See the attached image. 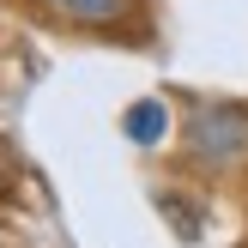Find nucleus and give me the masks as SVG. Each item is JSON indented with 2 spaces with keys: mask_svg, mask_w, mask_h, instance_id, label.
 <instances>
[{
  "mask_svg": "<svg viewBox=\"0 0 248 248\" xmlns=\"http://www.w3.org/2000/svg\"><path fill=\"white\" fill-rule=\"evenodd\" d=\"M194 152L212 164H236L248 152V109H200L194 121Z\"/></svg>",
  "mask_w": 248,
  "mask_h": 248,
  "instance_id": "obj_1",
  "label": "nucleus"
},
{
  "mask_svg": "<svg viewBox=\"0 0 248 248\" xmlns=\"http://www.w3.org/2000/svg\"><path fill=\"white\" fill-rule=\"evenodd\" d=\"M164 103H133L127 109V140H140V145H157L164 140Z\"/></svg>",
  "mask_w": 248,
  "mask_h": 248,
  "instance_id": "obj_3",
  "label": "nucleus"
},
{
  "mask_svg": "<svg viewBox=\"0 0 248 248\" xmlns=\"http://www.w3.org/2000/svg\"><path fill=\"white\" fill-rule=\"evenodd\" d=\"M48 6L67 12V18H79V24H115V18L133 12V0H48Z\"/></svg>",
  "mask_w": 248,
  "mask_h": 248,
  "instance_id": "obj_2",
  "label": "nucleus"
}]
</instances>
